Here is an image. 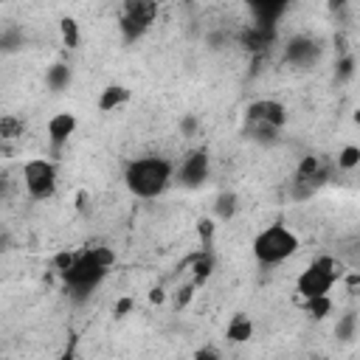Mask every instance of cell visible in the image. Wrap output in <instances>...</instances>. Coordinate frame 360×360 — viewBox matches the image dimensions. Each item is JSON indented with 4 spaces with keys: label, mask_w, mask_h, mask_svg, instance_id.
<instances>
[{
    "label": "cell",
    "mask_w": 360,
    "mask_h": 360,
    "mask_svg": "<svg viewBox=\"0 0 360 360\" xmlns=\"http://www.w3.org/2000/svg\"><path fill=\"white\" fill-rule=\"evenodd\" d=\"M208 172H211V158L205 149H194L188 152L180 166H177V180L186 186V188H197L208 180Z\"/></svg>",
    "instance_id": "52a82bcc"
},
{
    "label": "cell",
    "mask_w": 360,
    "mask_h": 360,
    "mask_svg": "<svg viewBox=\"0 0 360 360\" xmlns=\"http://www.w3.org/2000/svg\"><path fill=\"white\" fill-rule=\"evenodd\" d=\"M225 338H228L231 343H248V340L253 338V321H250V315L236 312V315L228 321V326H225Z\"/></svg>",
    "instance_id": "8fae6325"
},
{
    "label": "cell",
    "mask_w": 360,
    "mask_h": 360,
    "mask_svg": "<svg viewBox=\"0 0 360 360\" xmlns=\"http://www.w3.org/2000/svg\"><path fill=\"white\" fill-rule=\"evenodd\" d=\"M45 82H48V87L51 90H65L68 84H70V68L68 65H62V62H56V65H51L48 68V73H45Z\"/></svg>",
    "instance_id": "9a60e30c"
},
{
    "label": "cell",
    "mask_w": 360,
    "mask_h": 360,
    "mask_svg": "<svg viewBox=\"0 0 360 360\" xmlns=\"http://www.w3.org/2000/svg\"><path fill=\"white\" fill-rule=\"evenodd\" d=\"M343 276V264L332 256H318L312 259L295 278V290L301 292L304 301L318 298V295H329V290L335 287V281Z\"/></svg>",
    "instance_id": "277c9868"
},
{
    "label": "cell",
    "mask_w": 360,
    "mask_h": 360,
    "mask_svg": "<svg viewBox=\"0 0 360 360\" xmlns=\"http://www.w3.org/2000/svg\"><path fill=\"white\" fill-rule=\"evenodd\" d=\"M307 312H309L315 321L326 318V315L332 312V298H329V295H318V298H309V301H307Z\"/></svg>",
    "instance_id": "44dd1931"
},
{
    "label": "cell",
    "mask_w": 360,
    "mask_h": 360,
    "mask_svg": "<svg viewBox=\"0 0 360 360\" xmlns=\"http://www.w3.org/2000/svg\"><path fill=\"white\" fill-rule=\"evenodd\" d=\"M197 233H200V239H211L214 236V219H200L197 222Z\"/></svg>",
    "instance_id": "484cf974"
},
{
    "label": "cell",
    "mask_w": 360,
    "mask_h": 360,
    "mask_svg": "<svg viewBox=\"0 0 360 360\" xmlns=\"http://www.w3.org/2000/svg\"><path fill=\"white\" fill-rule=\"evenodd\" d=\"M127 101H129V87H124V84H107L101 90V96H98V110L101 112H112V110L124 107Z\"/></svg>",
    "instance_id": "7c38bea8"
},
{
    "label": "cell",
    "mask_w": 360,
    "mask_h": 360,
    "mask_svg": "<svg viewBox=\"0 0 360 360\" xmlns=\"http://www.w3.org/2000/svg\"><path fill=\"white\" fill-rule=\"evenodd\" d=\"M76 127H79V121H76L73 112H56V115H51L48 118V141H51V146L53 149H62L70 141V135L76 132Z\"/></svg>",
    "instance_id": "9c48e42d"
},
{
    "label": "cell",
    "mask_w": 360,
    "mask_h": 360,
    "mask_svg": "<svg viewBox=\"0 0 360 360\" xmlns=\"http://www.w3.org/2000/svg\"><path fill=\"white\" fill-rule=\"evenodd\" d=\"M174 177V163L163 155H143L127 163L124 169V183L127 188L141 197V200H155L160 197Z\"/></svg>",
    "instance_id": "7a4b0ae2"
},
{
    "label": "cell",
    "mask_w": 360,
    "mask_h": 360,
    "mask_svg": "<svg viewBox=\"0 0 360 360\" xmlns=\"http://www.w3.org/2000/svg\"><path fill=\"white\" fill-rule=\"evenodd\" d=\"M245 118H248V124H267L273 129H281L287 124V107L276 98H256L248 104Z\"/></svg>",
    "instance_id": "ba28073f"
},
{
    "label": "cell",
    "mask_w": 360,
    "mask_h": 360,
    "mask_svg": "<svg viewBox=\"0 0 360 360\" xmlns=\"http://www.w3.org/2000/svg\"><path fill=\"white\" fill-rule=\"evenodd\" d=\"M163 298H166V295H163V290H160V287H155V290L149 292V301H152V304H160Z\"/></svg>",
    "instance_id": "4dcf8cb0"
},
{
    "label": "cell",
    "mask_w": 360,
    "mask_h": 360,
    "mask_svg": "<svg viewBox=\"0 0 360 360\" xmlns=\"http://www.w3.org/2000/svg\"><path fill=\"white\" fill-rule=\"evenodd\" d=\"M357 163H360V146H357V143H346V146L338 152V169L352 172V169H357Z\"/></svg>",
    "instance_id": "d6986e66"
},
{
    "label": "cell",
    "mask_w": 360,
    "mask_h": 360,
    "mask_svg": "<svg viewBox=\"0 0 360 360\" xmlns=\"http://www.w3.org/2000/svg\"><path fill=\"white\" fill-rule=\"evenodd\" d=\"M73 262H76V253H70V250H59V253L53 256V270H56V273H65Z\"/></svg>",
    "instance_id": "603a6c76"
},
{
    "label": "cell",
    "mask_w": 360,
    "mask_h": 360,
    "mask_svg": "<svg viewBox=\"0 0 360 360\" xmlns=\"http://www.w3.org/2000/svg\"><path fill=\"white\" fill-rule=\"evenodd\" d=\"M115 264V250L112 248H104V245H96V248H84L76 253V262L59 273L62 281H65V290L70 292V298L76 301H84L98 284L101 278L107 276V270Z\"/></svg>",
    "instance_id": "6da1fadb"
},
{
    "label": "cell",
    "mask_w": 360,
    "mask_h": 360,
    "mask_svg": "<svg viewBox=\"0 0 360 360\" xmlns=\"http://www.w3.org/2000/svg\"><path fill=\"white\" fill-rule=\"evenodd\" d=\"M281 129H273L267 124H248V138L256 143H276Z\"/></svg>",
    "instance_id": "e0dca14e"
},
{
    "label": "cell",
    "mask_w": 360,
    "mask_h": 360,
    "mask_svg": "<svg viewBox=\"0 0 360 360\" xmlns=\"http://www.w3.org/2000/svg\"><path fill=\"white\" fill-rule=\"evenodd\" d=\"M191 298H194V284H186L183 290H177V295H174V304H177V307H186Z\"/></svg>",
    "instance_id": "cb8c5ba5"
},
{
    "label": "cell",
    "mask_w": 360,
    "mask_h": 360,
    "mask_svg": "<svg viewBox=\"0 0 360 360\" xmlns=\"http://www.w3.org/2000/svg\"><path fill=\"white\" fill-rule=\"evenodd\" d=\"M191 360H219V352H217L214 346H200Z\"/></svg>",
    "instance_id": "d4e9b609"
},
{
    "label": "cell",
    "mask_w": 360,
    "mask_h": 360,
    "mask_svg": "<svg viewBox=\"0 0 360 360\" xmlns=\"http://www.w3.org/2000/svg\"><path fill=\"white\" fill-rule=\"evenodd\" d=\"M335 335H338V340H343V343L354 340V335H357V312H354V309H349V312H343V315L338 318Z\"/></svg>",
    "instance_id": "5bb4252c"
},
{
    "label": "cell",
    "mask_w": 360,
    "mask_h": 360,
    "mask_svg": "<svg viewBox=\"0 0 360 360\" xmlns=\"http://www.w3.org/2000/svg\"><path fill=\"white\" fill-rule=\"evenodd\" d=\"M56 360H76V357H73V352H65V354H59Z\"/></svg>",
    "instance_id": "1f68e13d"
},
{
    "label": "cell",
    "mask_w": 360,
    "mask_h": 360,
    "mask_svg": "<svg viewBox=\"0 0 360 360\" xmlns=\"http://www.w3.org/2000/svg\"><path fill=\"white\" fill-rule=\"evenodd\" d=\"M22 132H25L22 118H17V115H0V138L14 141V138H20Z\"/></svg>",
    "instance_id": "ffe728a7"
},
{
    "label": "cell",
    "mask_w": 360,
    "mask_h": 360,
    "mask_svg": "<svg viewBox=\"0 0 360 360\" xmlns=\"http://www.w3.org/2000/svg\"><path fill=\"white\" fill-rule=\"evenodd\" d=\"M194 267H191V273H194V287H200L208 276H211V270H214V256H211V250H200V253H194L191 259H188Z\"/></svg>",
    "instance_id": "4fadbf2b"
},
{
    "label": "cell",
    "mask_w": 360,
    "mask_h": 360,
    "mask_svg": "<svg viewBox=\"0 0 360 360\" xmlns=\"http://www.w3.org/2000/svg\"><path fill=\"white\" fill-rule=\"evenodd\" d=\"M59 34H62V42H65L68 48H79V39H82V34H79V22H76L73 17H65V20H59Z\"/></svg>",
    "instance_id": "ac0fdd59"
},
{
    "label": "cell",
    "mask_w": 360,
    "mask_h": 360,
    "mask_svg": "<svg viewBox=\"0 0 360 360\" xmlns=\"http://www.w3.org/2000/svg\"><path fill=\"white\" fill-rule=\"evenodd\" d=\"M132 304H135L132 298H121V301L115 304V318H124V315H127V312L132 309Z\"/></svg>",
    "instance_id": "83f0119b"
},
{
    "label": "cell",
    "mask_w": 360,
    "mask_h": 360,
    "mask_svg": "<svg viewBox=\"0 0 360 360\" xmlns=\"http://www.w3.org/2000/svg\"><path fill=\"white\" fill-rule=\"evenodd\" d=\"M25 42V34L20 28H3L0 31V51H17Z\"/></svg>",
    "instance_id": "7402d4cb"
},
{
    "label": "cell",
    "mask_w": 360,
    "mask_h": 360,
    "mask_svg": "<svg viewBox=\"0 0 360 360\" xmlns=\"http://www.w3.org/2000/svg\"><path fill=\"white\" fill-rule=\"evenodd\" d=\"M295 250H298V236L284 222H273V225L262 228L256 233V239H253V256L264 267L287 262Z\"/></svg>",
    "instance_id": "3957f363"
},
{
    "label": "cell",
    "mask_w": 360,
    "mask_h": 360,
    "mask_svg": "<svg viewBox=\"0 0 360 360\" xmlns=\"http://www.w3.org/2000/svg\"><path fill=\"white\" fill-rule=\"evenodd\" d=\"M22 186L31 200H51L59 186L56 166L48 158H31L22 163Z\"/></svg>",
    "instance_id": "5b68a950"
},
{
    "label": "cell",
    "mask_w": 360,
    "mask_h": 360,
    "mask_svg": "<svg viewBox=\"0 0 360 360\" xmlns=\"http://www.w3.org/2000/svg\"><path fill=\"white\" fill-rule=\"evenodd\" d=\"M318 56V45L307 37H295L290 45H287V59L292 65H309L312 59Z\"/></svg>",
    "instance_id": "30bf717a"
},
{
    "label": "cell",
    "mask_w": 360,
    "mask_h": 360,
    "mask_svg": "<svg viewBox=\"0 0 360 360\" xmlns=\"http://www.w3.org/2000/svg\"><path fill=\"white\" fill-rule=\"evenodd\" d=\"M236 208H239V202H236V194H231V191H222V194L217 197V202H214L217 219H231V217L236 214Z\"/></svg>",
    "instance_id": "2e32d148"
},
{
    "label": "cell",
    "mask_w": 360,
    "mask_h": 360,
    "mask_svg": "<svg viewBox=\"0 0 360 360\" xmlns=\"http://www.w3.org/2000/svg\"><path fill=\"white\" fill-rule=\"evenodd\" d=\"M8 245H11V236H8V231L0 225V250H6Z\"/></svg>",
    "instance_id": "f546056e"
},
{
    "label": "cell",
    "mask_w": 360,
    "mask_h": 360,
    "mask_svg": "<svg viewBox=\"0 0 360 360\" xmlns=\"http://www.w3.org/2000/svg\"><path fill=\"white\" fill-rule=\"evenodd\" d=\"M8 194H11V180L3 174V177H0V202H3Z\"/></svg>",
    "instance_id": "f1b7e54d"
},
{
    "label": "cell",
    "mask_w": 360,
    "mask_h": 360,
    "mask_svg": "<svg viewBox=\"0 0 360 360\" xmlns=\"http://www.w3.org/2000/svg\"><path fill=\"white\" fill-rule=\"evenodd\" d=\"M158 17V3L155 0H127L124 3V11H121V34L127 42H135L141 39L152 22Z\"/></svg>",
    "instance_id": "8992f818"
},
{
    "label": "cell",
    "mask_w": 360,
    "mask_h": 360,
    "mask_svg": "<svg viewBox=\"0 0 360 360\" xmlns=\"http://www.w3.org/2000/svg\"><path fill=\"white\" fill-rule=\"evenodd\" d=\"M180 129H183V135H194V129H197V118H194V115H186V118L180 121Z\"/></svg>",
    "instance_id": "4316f807"
}]
</instances>
